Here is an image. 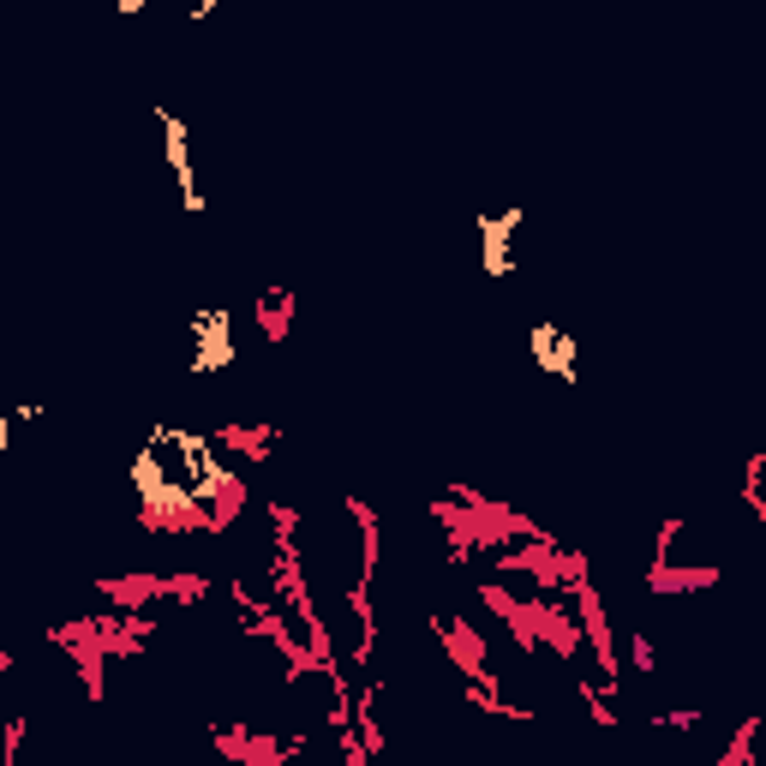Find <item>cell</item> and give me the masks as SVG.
<instances>
[{
	"mask_svg": "<svg viewBox=\"0 0 766 766\" xmlns=\"http://www.w3.org/2000/svg\"><path fill=\"white\" fill-rule=\"evenodd\" d=\"M276 438H282L276 426H228V431H216V443H222V450H234L240 462H252V467L270 462Z\"/></svg>",
	"mask_w": 766,
	"mask_h": 766,
	"instance_id": "1",
	"label": "cell"
},
{
	"mask_svg": "<svg viewBox=\"0 0 766 766\" xmlns=\"http://www.w3.org/2000/svg\"><path fill=\"white\" fill-rule=\"evenodd\" d=\"M288 324H293V288H264L258 293V336L288 341Z\"/></svg>",
	"mask_w": 766,
	"mask_h": 766,
	"instance_id": "2",
	"label": "cell"
},
{
	"mask_svg": "<svg viewBox=\"0 0 766 766\" xmlns=\"http://www.w3.org/2000/svg\"><path fill=\"white\" fill-rule=\"evenodd\" d=\"M629 671H635V676H653V671H659V653H653V635H647V629H641V623H635V629H629Z\"/></svg>",
	"mask_w": 766,
	"mask_h": 766,
	"instance_id": "3",
	"label": "cell"
}]
</instances>
